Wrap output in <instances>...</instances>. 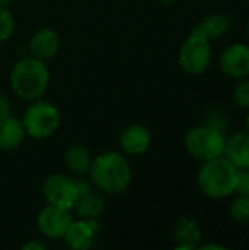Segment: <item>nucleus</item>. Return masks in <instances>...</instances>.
Masks as SVG:
<instances>
[{
    "instance_id": "7ed1b4c3",
    "label": "nucleus",
    "mask_w": 249,
    "mask_h": 250,
    "mask_svg": "<svg viewBox=\"0 0 249 250\" xmlns=\"http://www.w3.org/2000/svg\"><path fill=\"white\" fill-rule=\"evenodd\" d=\"M238 168L226 158L219 157L204 161L198 176L200 190L211 199H225L235 193Z\"/></svg>"
},
{
    "instance_id": "c85d7f7f",
    "label": "nucleus",
    "mask_w": 249,
    "mask_h": 250,
    "mask_svg": "<svg viewBox=\"0 0 249 250\" xmlns=\"http://www.w3.org/2000/svg\"><path fill=\"white\" fill-rule=\"evenodd\" d=\"M245 130L249 132V114L247 116V119H245Z\"/></svg>"
},
{
    "instance_id": "9d476101",
    "label": "nucleus",
    "mask_w": 249,
    "mask_h": 250,
    "mask_svg": "<svg viewBox=\"0 0 249 250\" xmlns=\"http://www.w3.org/2000/svg\"><path fill=\"white\" fill-rule=\"evenodd\" d=\"M98 230H100V224L95 218L73 220L69 229L66 230L63 240L70 249L87 250L92 246Z\"/></svg>"
},
{
    "instance_id": "f257e3e1",
    "label": "nucleus",
    "mask_w": 249,
    "mask_h": 250,
    "mask_svg": "<svg viewBox=\"0 0 249 250\" xmlns=\"http://www.w3.org/2000/svg\"><path fill=\"white\" fill-rule=\"evenodd\" d=\"M88 174L91 183L107 195L125 192L132 182V168L128 158L116 151H106L92 158Z\"/></svg>"
},
{
    "instance_id": "0eeeda50",
    "label": "nucleus",
    "mask_w": 249,
    "mask_h": 250,
    "mask_svg": "<svg viewBox=\"0 0 249 250\" xmlns=\"http://www.w3.org/2000/svg\"><path fill=\"white\" fill-rule=\"evenodd\" d=\"M213 60L211 41L191 34L181 45L178 53V63L188 75L204 73Z\"/></svg>"
},
{
    "instance_id": "bb28decb",
    "label": "nucleus",
    "mask_w": 249,
    "mask_h": 250,
    "mask_svg": "<svg viewBox=\"0 0 249 250\" xmlns=\"http://www.w3.org/2000/svg\"><path fill=\"white\" fill-rule=\"evenodd\" d=\"M158 3H161V4H164V6H172V4H175L178 0H157Z\"/></svg>"
},
{
    "instance_id": "cd10ccee",
    "label": "nucleus",
    "mask_w": 249,
    "mask_h": 250,
    "mask_svg": "<svg viewBox=\"0 0 249 250\" xmlns=\"http://www.w3.org/2000/svg\"><path fill=\"white\" fill-rule=\"evenodd\" d=\"M13 1H15V0H0V6H6V7H7V6H10Z\"/></svg>"
},
{
    "instance_id": "f03ea898",
    "label": "nucleus",
    "mask_w": 249,
    "mask_h": 250,
    "mask_svg": "<svg viewBox=\"0 0 249 250\" xmlns=\"http://www.w3.org/2000/svg\"><path fill=\"white\" fill-rule=\"evenodd\" d=\"M10 88L23 101L40 100L50 82V72L45 62L32 56L19 59L10 70Z\"/></svg>"
},
{
    "instance_id": "393cba45",
    "label": "nucleus",
    "mask_w": 249,
    "mask_h": 250,
    "mask_svg": "<svg viewBox=\"0 0 249 250\" xmlns=\"http://www.w3.org/2000/svg\"><path fill=\"white\" fill-rule=\"evenodd\" d=\"M22 249L23 250H44L45 249V246H44L43 243L37 242V240H28V242H25V243L22 245Z\"/></svg>"
},
{
    "instance_id": "b1692460",
    "label": "nucleus",
    "mask_w": 249,
    "mask_h": 250,
    "mask_svg": "<svg viewBox=\"0 0 249 250\" xmlns=\"http://www.w3.org/2000/svg\"><path fill=\"white\" fill-rule=\"evenodd\" d=\"M10 111H12V107H10L9 100H7L4 95H0V120H1V119H6V117H9V116H12Z\"/></svg>"
},
{
    "instance_id": "6ab92c4d",
    "label": "nucleus",
    "mask_w": 249,
    "mask_h": 250,
    "mask_svg": "<svg viewBox=\"0 0 249 250\" xmlns=\"http://www.w3.org/2000/svg\"><path fill=\"white\" fill-rule=\"evenodd\" d=\"M201 125L226 135L229 129V116L223 108H211V110H207L205 114L203 116Z\"/></svg>"
},
{
    "instance_id": "c756f323",
    "label": "nucleus",
    "mask_w": 249,
    "mask_h": 250,
    "mask_svg": "<svg viewBox=\"0 0 249 250\" xmlns=\"http://www.w3.org/2000/svg\"><path fill=\"white\" fill-rule=\"evenodd\" d=\"M247 34H248V38H249V18H248V22H247Z\"/></svg>"
},
{
    "instance_id": "9b49d317",
    "label": "nucleus",
    "mask_w": 249,
    "mask_h": 250,
    "mask_svg": "<svg viewBox=\"0 0 249 250\" xmlns=\"http://www.w3.org/2000/svg\"><path fill=\"white\" fill-rule=\"evenodd\" d=\"M29 56L47 62L60 50V35L53 28H40L32 34L28 42Z\"/></svg>"
},
{
    "instance_id": "dca6fc26",
    "label": "nucleus",
    "mask_w": 249,
    "mask_h": 250,
    "mask_svg": "<svg viewBox=\"0 0 249 250\" xmlns=\"http://www.w3.org/2000/svg\"><path fill=\"white\" fill-rule=\"evenodd\" d=\"M26 133L22 122L13 116L0 120V151H13L21 146Z\"/></svg>"
},
{
    "instance_id": "412c9836",
    "label": "nucleus",
    "mask_w": 249,
    "mask_h": 250,
    "mask_svg": "<svg viewBox=\"0 0 249 250\" xmlns=\"http://www.w3.org/2000/svg\"><path fill=\"white\" fill-rule=\"evenodd\" d=\"M15 32V18L9 7L0 6V44L6 42Z\"/></svg>"
},
{
    "instance_id": "f3484780",
    "label": "nucleus",
    "mask_w": 249,
    "mask_h": 250,
    "mask_svg": "<svg viewBox=\"0 0 249 250\" xmlns=\"http://www.w3.org/2000/svg\"><path fill=\"white\" fill-rule=\"evenodd\" d=\"M104 208H106V202L103 199L101 195L95 193L92 189L84 195H81L72 211L79 217V218H98L103 212H104Z\"/></svg>"
},
{
    "instance_id": "20e7f679",
    "label": "nucleus",
    "mask_w": 249,
    "mask_h": 250,
    "mask_svg": "<svg viewBox=\"0 0 249 250\" xmlns=\"http://www.w3.org/2000/svg\"><path fill=\"white\" fill-rule=\"evenodd\" d=\"M90 190H91V186L84 179H72L60 173L50 174L43 182V186H41V192L47 204L66 208L70 211L76 199Z\"/></svg>"
},
{
    "instance_id": "4468645a",
    "label": "nucleus",
    "mask_w": 249,
    "mask_h": 250,
    "mask_svg": "<svg viewBox=\"0 0 249 250\" xmlns=\"http://www.w3.org/2000/svg\"><path fill=\"white\" fill-rule=\"evenodd\" d=\"M229 29L230 19L225 13H210L195 23L191 34L205 38L208 41H214L225 37L229 32Z\"/></svg>"
},
{
    "instance_id": "f8f14e48",
    "label": "nucleus",
    "mask_w": 249,
    "mask_h": 250,
    "mask_svg": "<svg viewBox=\"0 0 249 250\" xmlns=\"http://www.w3.org/2000/svg\"><path fill=\"white\" fill-rule=\"evenodd\" d=\"M119 145L128 155H142L151 145V133L142 125H129L122 130L119 136Z\"/></svg>"
},
{
    "instance_id": "5701e85b",
    "label": "nucleus",
    "mask_w": 249,
    "mask_h": 250,
    "mask_svg": "<svg viewBox=\"0 0 249 250\" xmlns=\"http://www.w3.org/2000/svg\"><path fill=\"white\" fill-rule=\"evenodd\" d=\"M235 193L241 195V196H248L249 198V167L238 168Z\"/></svg>"
},
{
    "instance_id": "423d86ee",
    "label": "nucleus",
    "mask_w": 249,
    "mask_h": 250,
    "mask_svg": "<svg viewBox=\"0 0 249 250\" xmlns=\"http://www.w3.org/2000/svg\"><path fill=\"white\" fill-rule=\"evenodd\" d=\"M183 144L192 158L204 163L223 157L226 146V135L204 125H200L191 127L186 132Z\"/></svg>"
},
{
    "instance_id": "a878e982",
    "label": "nucleus",
    "mask_w": 249,
    "mask_h": 250,
    "mask_svg": "<svg viewBox=\"0 0 249 250\" xmlns=\"http://www.w3.org/2000/svg\"><path fill=\"white\" fill-rule=\"evenodd\" d=\"M197 249L200 250H226L227 248L223 246V245H219V243H205V245H200Z\"/></svg>"
},
{
    "instance_id": "ddd939ff",
    "label": "nucleus",
    "mask_w": 249,
    "mask_h": 250,
    "mask_svg": "<svg viewBox=\"0 0 249 250\" xmlns=\"http://www.w3.org/2000/svg\"><path fill=\"white\" fill-rule=\"evenodd\" d=\"M173 239L176 250H195L201 243L203 231L195 220L183 217L175 224Z\"/></svg>"
},
{
    "instance_id": "7c9ffc66",
    "label": "nucleus",
    "mask_w": 249,
    "mask_h": 250,
    "mask_svg": "<svg viewBox=\"0 0 249 250\" xmlns=\"http://www.w3.org/2000/svg\"><path fill=\"white\" fill-rule=\"evenodd\" d=\"M248 3H249V0H248Z\"/></svg>"
},
{
    "instance_id": "2eb2a0df",
    "label": "nucleus",
    "mask_w": 249,
    "mask_h": 250,
    "mask_svg": "<svg viewBox=\"0 0 249 250\" xmlns=\"http://www.w3.org/2000/svg\"><path fill=\"white\" fill-rule=\"evenodd\" d=\"M223 157H226L236 168L249 167V132L239 130L226 138Z\"/></svg>"
},
{
    "instance_id": "aec40b11",
    "label": "nucleus",
    "mask_w": 249,
    "mask_h": 250,
    "mask_svg": "<svg viewBox=\"0 0 249 250\" xmlns=\"http://www.w3.org/2000/svg\"><path fill=\"white\" fill-rule=\"evenodd\" d=\"M230 218L238 224H248L249 223V198L238 195L236 199L232 201L229 207Z\"/></svg>"
},
{
    "instance_id": "39448f33",
    "label": "nucleus",
    "mask_w": 249,
    "mask_h": 250,
    "mask_svg": "<svg viewBox=\"0 0 249 250\" xmlns=\"http://www.w3.org/2000/svg\"><path fill=\"white\" fill-rule=\"evenodd\" d=\"M21 122L26 136L32 139H47L54 135L60 126V111L48 101L35 100L28 105Z\"/></svg>"
},
{
    "instance_id": "1a4fd4ad",
    "label": "nucleus",
    "mask_w": 249,
    "mask_h": 250,
    "mask_svg": "<svg viewBox=\"0 0 249 250\" xmlns=\"http://www.w3.org/2000/svg\"><path fill=\"white\" fill-rule=\"evenodd\" d=\"M219 66L226 76L233 79H244L249 76V45L232 44L223 50Z\"/></svg>"
},
{
    "instance_id": "4be33fe9",
    "label": "nucleus",
    "mask_w": 249,
    "mask_h": 250,
    "mask_svg": "<svg viewBox=\"0 0 249 250\" xmlns=\"http://www.w3.org/2000/svg\"><path fill=\"white\" fill-rule=\"evenodd\" d=\"M233 100L238 107L249 110V78L241 79L233 89Z\"/></svg>"
},
{
    "instance_id": "a211bd4d",
    "label": "nucleus",
    "mask_w": 249,
    "mask_h": 250,
    "mask_svg": "<svg viewBox=\"0 0 249 250\" xmlns=\"http://www.w3.org/2000/svg\"><path fill=\"white\" fill-rule=\"evenodd\" d=\"M92 163V155L82 145H70L65 152V166L76 174H88Z\"/></svg>"
},
{
    "instance_id": "6e6552de",
    "label": "nucleus",
    "mask_w": 249,
    "mask_h": 250,
    "mask_svg": "<svg viewBox=\"0 0 249 250\" xmlns=\"http://www.w3.org/2000/svg\"><path fill=\"white\" fill-rule=\"evenodd\" d=\"M72 221L73 217L70 209L47 204L37 217V227L47 239H63Z\"/></svg>"
}]
</instances>
